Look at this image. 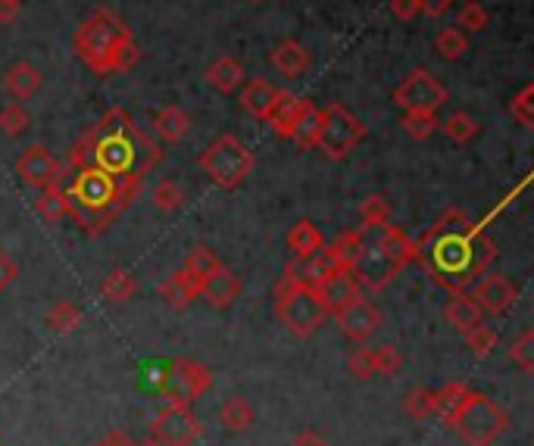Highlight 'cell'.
Returning a JSON list of instances; mask_svg holds the SVG:
<instances>
[{"instance_id":"obj_25","label":"cell","mask_w":534,"mask_h":446,"mask_svg":"<svg viewBox=\"0 0 534 446\" xmlns=\"http://www.w3.org/2000/svg\"><path fill=\"white\" fill-rule=\"evenodd\" d=\"M154 131L166 144H178L191 131V116L182 107H166L154 116Z\"/></svg>"},{"instance_id":"obj_34","label":"cell","mask_w":534,"mask_h":446,"mask_svg":"<svg viewBox=\"0 0 534 446\" xmlns=\"http://www.w3.org/2000/svg\"><path fill=\"white\" fill-rule=\"evenodd\" d=\"M441 128H444V135H447L453 144H469V141L478 135V122H475L469 113H463V110H453V113L441 122Z\"/></svg>"},{"instance_id":"obj_3","label":"cell","mask_w":534,"mask_h":446,"mask_svg":"<svg viewBox=\"0 0 534 446\" xmlns=\"http://www.w3.org/2000/svg\"><path fill=\"white\" fill-rule=\"evenodd\" d=\"M141 181L144 178H113L97 166L75 169L66 181V216L75 219L88 238H97L141 194Z\"/></svg>"},{"instance_id":"obj_8","label":"cell","mask_w":534,"mask_h":446,"mask_svg":"<svg viewBox=\"0 0 534 446\" xmlns=\"http://www.w3.org/2000/svg\"><path fill=\"white\" fill-rule=\"evenodd\" d=\"M363 138H366V125L356 119L347 107L332 103V107L322 110L316 147L328 156V160H347Z\"/></svg>"},{"instance_id":"obj_26","label":"cell","mask_w":534,"mask_h":446,"mask_svg":"<svg viewBox=\"0 0 534 446\" xmlns=\"http://www.w3.org/2000/svg\"><path fill=\"white\" fill-rule=\"evenodd\" d=\"M4 88L19 100L32 97L41 88V72L32 63H16L4 72Z\"/></svg>"},{"instance_id":"obj_37","label":"cell","mask_w":534,"mask_h":446,"mask_svg":"<svg viewBox=\"0 0 534 446\" xmlns=\"http://www.w3.org/2000/svg\"><path fill=\"white\" fill-rule=\"evenodd\" d=\"M435 50L444 60H460L469 50V38L460 29H441L438 38H435Z\"/></svg>"},{"instance_id":"obj_46","label":"cell","mask_w":534,"mask_h":446,"mask_svg":"<svg viewBox=\"0 0 534 446\" xmlns=\"http://www.w3.org/2000/svg\"><path fill=\"white\" fill-rule=\"evenodd\" d=\"M403 412L413 418V422H428L431 418V390L425 387H416L406 393V400H403Z\"/></svg>"},{"instance_id":"obj_21","label":"cell","mask_w":534,"mask_h":446,"mask_svg":"<svg viewBox=\"0 0 534 446\" xmlns=\"http://www.w3.org/2000/svg\"><path fill=\"white\" fill-rule=\"evenodd\" d=\"M444 319H447V325H450L453 331L466 334V331H472L475 325H481L485 312H481L478 303L463 291V294H453V300H450L447 309H444Z\"/></svg>"},{"instance_id":"obj_15","label":"cell","mask_w":534,"mask_h":446,"mask_svg":"<svg viewBox=\"0 0 534 446\" xmlns=\"http://www.w3.org/2000/svg\"><path fill=\"white\" fill-rule=\"evenodd\" d=\"M291 266H294V275L303 287H313V291H319V287L328 281V278H335L341 272L338 266V259L332 253V247H319L313 250L310 256H303V259H291Z\"/></svg>"},{"instance_id":"obj_23","label":"cell","mask_w":534,"mask_h":446,"mask_svg":"<svg viewBox=\"0 0 534 446\" xmlns=\"http://www.w3.org/2000/svg\"><path fill=\"white\" fill-rule=\"evenodd\" d=\"M319 297L325 300V306H328V312H335L338 306H344L347 300H353V297H360V284H356V278L350 275V272H338L335 278H328L322 287H319Z\"/></svg>"},{"instance_id":"obj_13","label":"cell","mask_w":534,"mask_h":446,"mask_svg":"<svg viewBox=\"0 0 534 446\" xmlns=\"http://www.w3.org/2000/svg\"><path fill=\"white\" fill-rule=\"evenodd\" d=\"M481 312H488V316H503V312H510L519 300V287L503 278V275H481L472 281V294H469Z\"/></svg>"},{"instance_id":"obj_4","label":"cell","mask_w":534,"mask_h":446,"mask_svg":"<svg viewBox=\"0 0 534 446\" xmlns=\"http://www.w3.org/2000/svg\"><path fill=\"white\" fill-rule=\"evenodd\" d=\"M513 418L497 400H491L488 393H469L466 406L456 415V422L450 425L466 446H491L497 443L506 431H510Z\"/></svg>"},{"instance_id":"obj_18","label":"cell","mask_w":534,"mask_h":446,"mask_svg":"<svg viewBox=\"0 0 534 446\" xmlns=\"http://www.w3.org/2000/svg\"><path fill=\"white\" fill-rule=\"evenodd\" d=\"M300 107H303V97L288 94V91H278L263 122L275 131L278 138H291V128H294V119H297Z\"/></svg>"},{"instance_id":"obj_22","label":"cell","mask_w":534,"mask_h":446,"mask_svg":"<svg viewBox=\"0 0 534 446\" xmlns=\"http://www.w3.org/2000/svg\"><path fill=\"white\" fill-rule=\"evenodd\" d=\"M319 122H322V110L316 107L313 100H303V107H300V113L294 119V128H291V141L300 150H313L316 138H319Z\"/></svg>"},{"instance_id":"obj_28","label":"cell","mask_w":534,"mask_h":446,"mask_svg":"<svg viewBox=\"0 0 534 446\" xmlns=\"http://www.w3.org/2000/svg\"><path fill=\"white\" fill-rule=\"evenodd\" d=\"M207 82L219 91V94H232L241 82H244V66L232 57H219L210 69H207Z\"/></svg>"},{"instance_id":"obj_5","label":"cell","mask_w":534,"mask_h":446,"mask_svg":"<svg viewBox=\"0 0 534 446\" xmlns=\"http://www.w3.org/2000/svg\"><path fill=\"white\" fill-rule=\"evenodd\" d=\"M129 25H122L119 16H113L110 10H94L79 29H75V54L82 57V63L97 72V75H107V57H110V50L122 41V38H129Z\"/></svg>"},{"instance_id":"obj_49","label":"cell","mask_w":534,"mask_h":446,"mask_svg":"<svg viewBox=\"0 0 534 446\" xmlns=\"http://www.w3.org/2000/svg\"><path fill=\"white\" fill-rule=\"evenodd\" d=\"M391 13L400 22H410V19L419 16V0H391Z\"/></svg>"},{"instance_id":"obj_40","label":"cell","mask_w":534,"mask_h":446,"mask_svg":"<svg viewBox=\"0 0 534 446\" xmlns=\"http://www.w3.org/2000/svg\"><path fill=\"white\" fill-rule=\"evenodd\" d=\"M510 362L516 365V369L522 375H531L534 372V331H522L519 340L510 347Z\"/></svg>"},{"instance_id":"obj_39","label":"cell","mask_w":534,"mask_h":446,"mask_svg":"<svg viewBox=\"0 0 534 446\" xmlns=\"http://www.w3.org/2000/svg\"><path fill=\"white\" fill-rule=\"evenodd\" d=\"M154 206L160 209V213H175V209L185 206V191L178 181H160V185L154 188Z\"/></svg>"},{"instance_id":"obj_33","label":"cell","mask_w":534,"mask_h":446,"mask_svg":"<svg viewBox=\"0 0 534 446\" xmlns=\"http://www.w3.org/2000/svg\"><path fill=\"white\" fill-rule=\"evenodd\" d=\"M47 325H50V331H57V334H72L75 328L82 325V312H79V306H75V303L60 300V303L50 306Z\"/></svg>"},{"instance_id":"obj_43","label":"cell","mask_w":534,"mask_h":446,"mask_svg":"<svg viewBox=\"0 0 534 446\" xmlns=\"http://www.w3.org/2000/svg\"><path fill=\"white\" fill-rule=\"evenodd\" d=\"M510 116L522 125V128H534V85H525L513 100H510Z\"/></svg>"},{"instance_id":"obj_42","label":"cell","mask_w":534,"mask_h":446,"mask_svg":"<svg viewBox=\"0 0 534 446\" xmlns=\"http://www.w3.org/2000/svg\"><path fill=\"white\" fill-rule=\"evenodd\" d=\"M466 337V347L478 356V359H485V356H491V350L497 347V331L494 328H488V325H475L472 331H466L463 334Z\"/></svg>"},{"instance_id":"obj_52","label":"cell","mask_w":534,"mask_h":446,"mask_svg":"<svg viewBox=\"0 0 534 446\" xmlns=\"http://www.w3.org/2000/svg\"><path fill=\"white\" fill-rule=\"evenodd\" d=\"M291 446H328V440H325L322 434H316V431H300V434L291 440Z\"/></svg>"},{"instance_id":"obj_54","label":"cell","mask_w":534,"mask_h":446,"mask_svg":"<svg viewBox=\"0 0 534 446\" xmlns=\"http://www.w3.org/2000/svg\"><path fill=\"white\" fill-rule=\"evenodd\" d=\"M97 446H135V443H132L129 437H125L122 431H110V434H107L104 440H100Z\"/></svg>"},{"instance_id":"obj_2","label":"cell","mask_w":534,"mask_h":446,"mask_svg":"<svg viewBox=\"0 0 534 446\" xmlns=\"http://www.w3.org/2000/svg\"><path fill=\"white\" fill-rule=\"evenodd\" d=\"M163 160V150L150 141L122 107H113L100 122L72 144L69 169L97 166L113 178H144Z\"/></svg>"},{"instance_id":"obj_44","label":"cell","mask_w":534,"mask_h":446,"mask_svg":"<svg viewBox=\"0 0 534 446\" xmlns=\"http://www.w3.org/2000/svg\"><path fill=\"white\" fill-rule=\"evenodd\" d=\"M29 125H32V119H29V113L19 107V103H10V107L0 110V131H4V135L19 138V135L29 131Z\"/></svg>"},{"instance_id":"obj_31","label":"cell","mask_w":534,"mask_h":446,"mask_svg":"<svg viewBox=\"0 0 534 446\" xmlns=\"http://www.w3.org/2000/svg\"><path fill=\"white\" fill-rule=\"evenodd\" d=\"M325 244V238H322V231L313 225V222H297L291 231H288V247L294 250V259H303V256H310L313 250H319Z\"/></svg>"},{"instance_id":"obj_48","label":"cell","mask_w":534,"mask_h":446,"mask_svg":"<svg viewBox=\"0 0 534 446\" xmlns=\"http://www.w3.org/2000/svg\"><path fill=\"white\" fill-rule=\"evenodd\" d=\"M347 369L356 378H375V362H372V347H356L347 359Z\"/></svg>"},{"instance_id":"obj_19","label":"cell","mask_w":534,"mask_h":446,"mask_svg":"<svg viewBox=\"0 0 534 446\" xmlns=\"http://www.w3.org/2000/svg\"><path fill=\"white\" fill-rule=\"evenodd\" d=\"M157 291L172 309H188L200 297V284L188 275V269H178L157 287Z\"/></svg>"},{"instance_id":"obj_51","label":"cell","mask_w":534,"mask_h":446,"mask_svg":"<svg viewBox=\"0 0 534 446\" xmlns=\"http://www.w3.org/2000/svg\"><path fill=\"white\" fill-rule=\"evenodd\" d=\"M453 7V0H419V13L428 16H444Z\"/></svg>"},{"instance_id":"obj_36","label":"cell","mask_w":534,"mask_h":446,"mask_svg":"<svg viewBox=\"0 0 534 446\" xmlns=\"http://www.w3.org/2000/svg\"><path fill=\"white\" fill-rule=\"evenodd\" d=\"M400 125L413 141H425V138L435 135V128L441 122H438V113H403Z\"/></svg>"},{"instance_id":"obj_14","label":"cell","mask_w":534,"mask_h":446,"mask_svg":"<svg viewBox=\"0 0 534 446\" xmlns=\"http://www.w3.org/2000/svg\"><path fill=\"white\" fill-rule=\"evenodd\" d=\"M335 319H338L341 331L350 340H356V344H366V340L381 328V312L369 300H363V297H353L344 306H338L335 309Z\"/></svg>"},{"instance_id":"obj_24","label":"cell","mask_w":534,"mask_h":446,"mask_svg":"<svg viewBox=\"0 0 534 446\" xmlns=\"http://www.w3.org/2000/svg\"><path fill=\"white\" fill-rule=\"evenodd\" d=\"M35 209H38V216L44 222L66 219V175L57 178V181H50L47 188H41V197L35 200Z\"/></svg>"},{"instance_id":"obj_20","label":"cell","mask_w":534,"mask_h":446,"mask_svg":"<svg viewBox=\"0 0 534 446\" xmlns=\"http://www.w3.org/2000/svg\"><path fill=\"white\" fill-rule=\"evenodd\" d=\"M272 66L282 72L285 78H300L303 72H307V66H310V50L303 47L300 41H282V44H275V50H272Z\"/></svg>"},{"instance_id":"obj_38","label":"cell","mask_w":534,"mask_h":446,"mask_svg":"<svg viewBox=\"0 0 534 446\" xmlns=\"http://www.w3.org/2000/svg\"><path fill=\"white\" fill-rule=\"evenodd\" d=\"M222 266L219 262V256L213 253V250H207V247H197L191 256H188V262H185V269H188V275L200 284L207 275H213L216 269Z\"/></svg>"},{"instance_id":"obj_53","label":"cell","mask_w":534,"mask_h":446,"mask_svg":"<svg viewBox=\"0 0 534 446\" xmlns=\"http://www.w3.org/2000/svg\"><path fill=\"white\" fill-rule=\"evenodd\" d=\"M19 16V0H0V22L10 25Z\"/></svg>"},{"instance_id":"obj_11","label":"cell","mask_w":534,"mask_h":446,"mask_svg":"<svg viewBox=\"0 0 534 446\" xmlns=\"http://www.w3.org/2000/svg\"><path fill=\"white\" fill-rule=\"evenodd\" d=\"M200 431L203 425L191 412V406H166L150 425V437H157L163 446H191Z\"/></svg>"},{"instance_id":"obj_56","label":"cell","mask_w":534,"mask_h":446,"mask_svg":"<svg viewBox=\"0 0 534 446\" xmlns=\"http://www.w3.org/2000/svg\"><path fill=\"white\" fill-rule=\"evenodd\" d=\"M250 4H263V0H250Z\"/></svg>"},{"instance_id":"obj_29","label":"cell","mask_w":534,"mask_h":446,"mask_svg":"<svg viewBox=\"0 0 534 446\" xmlns=\"http://www.w3.org/2000/svg\"><path fill=\"white\" fill-rule=\"evenodd\" d=\"M363 250H366V234H363V228H360V231H341L338 238H335V244H332V253H335L338 266H341L344 272H353V266L360 262Z\"/></svg>"},{"instance_id":"obj_27","label":"cell","mask_w":534,"mask_h":446,"mask_svg":"<svg viewBox=\"0 0 534 446\" xmlns=\"http://www.w3.org/2000/svg\"><path fill=\"white\" fill-rule=\"evenodd\" d=\"M275 94H278V91H275L269 82H263V78H250V82L244 85V91H241V107H244L250 116L266 119Z\"/></svg>"},{"instance_id":"obj_6","label":"cell","mask_w":534,"mask_h":446,"mask_svg":"<svg viewBox=\"0 0 534 446\" xmlns=\"http://www.w3.org/2000/svg\"><path fill=\"white\" fill-rule=\"evenodd\" d=\"M197 163L216 188L235 191L253 172V153L235 135H219L207 150H200Z\"/></svg>"},{"instance_id":"obj_10","label":"cell","mask_w":534,"mask_h":446,"mask_svg":"<svg viewBox=\"0 0 534 446\" xmlns=\"http://www.w3.org/2000/svg\"><path fill=\"white\" fill-rule=\"evenodd\" d=\"M394 103L403 113H438L447 103V88L428 69H413L394 88Z\"/></svg>"},{"instance_id":"obj_7","label":"cell","mask_w":534,"mask_h":446,"mask_svg":"<svg viewBox=\"0 0 534 446\" xmlns=\"http://www.w3.org/2000/svg\"><path fill=\"white\" fill-rule=\"evenodd\" d=\"M275 316L294 337H310L332 312H328L319 291L297 284L285 297H275Z\"/></svg>"},{"instance_id":"obj_32","label":"cell","mask_w":534,"mask_h":446,"mask_svg":"<svg viewBox=\"0 0 534 446\" xmlns=\"http://www.w3.org/2000/svg\"><path fill=\"white\" fill-rule=\"evenodd\" d=\"M138 291V281L129 269H113L104 284H100V294H104V300L110 303H125V300H132Z\"/></svg>"},{"instance_id":"obj_45","label":"cell","mask_w":534,"mask_h":446,"mask_svg":"<svg viewBox=\"0 0 534 446\" xmlns=\"http://www.w3.org/2000/svg\"><path fill=\"white\" fill-rule=\"evenodd\" d=\"M372 362H375V375H385V378H394L403 365V356L397 347L391 344H381V347H372Z\"/></svg>"},{"instance_id":"obj_55","label":"cell","mask_w":534,"mask_h":446,"mask_svg":"<svg viewBox=\"0 0 534 446\" xmlns=\"http://www.w3.org/2000/svg\"><path fill=\"white\" fill-rule=\"evenodd\" d=\"M135 446H163V443H160L157 437H144V440H141V443H135Z\"/></svg>"},{"instance_id":"obj_50","label":"cell","mask_w":534,"mask_h":446,"mask_svg":"<svg viewBox=\"0 0 534 446\" xmlns=\"http://www.w3.org/2000/svg\"><path fill=\"white\" fill-rule=\"evenodd\" d=\"M16 275H19L16 262L7 253H0V291H7V287L16 281Z\"/></svg>"},{"instance_id":"obj_16","label":"cell","mask_w":534,"mask_h":446,"mask_svg":"<svg viewBox=\"0 0 534 446\" xmlns=\"http://www.w3.org/2000/svg\"><path fill=\"white\" fill-rule=\"evenodd\" d=\"M200 297L207 300L213 309H228L241 297V278L232 269L219 266L213 275H207L200 281Z\"/></svg>"},{"instance_id":"obj_1","label":"cell","mask_w":534,"mask_h":446,"mask_svg":"<svg viewBox=\"0 0 534 446\" xmlns=\"http://www.w3.org/2000/svg\"><path fill=\"white\" fill-rule=\"evenodd\" d=\"M497 259V247L485 234V228L475 225L460 209L447 213L428 228L416 241V259L425 275L441 284L450 294H463L472 287L475 278L488 272Z\"/></svg>"},{"instance_id":"obj_17","label":"cell","mask_w":534,"mask_h":446,"mask_svg":"<svg viewBox=\"0 0 534 446\" xmlns=\"http://www.w3.org/2000/svg\"><path fill=\"white\" fill-rule=\"evenodd\" d=\"M469 393H472V390H469L466 384H460V381L444 384L438 393H431V415L441 418V422L450 428V425L456 422V415H460V409L466 406Z\"/></svg>"},{"instance_id":"obj_35","label":"cell","mask_w":534,"mask_h":446,"mask_svg":"<svg viewBox=\"0 0 534 446\" xmlns=\"http://www.w3.org/2000/svg\"><path fill=\"white\" fill-rule=\"evenodd\" d=\"M138 57H141V50H138V44H135V38L129 35V38H122L113 50H110V57H107V75L110 72H129L135 63H138Z\"/></svg>"},{"instance_id":"obj_47","label":"cell","mask_w":534,"mask_h":446,"mask_svg":"<svg viewBox=\"0 0 534 446\" xmlns=\"http://www.w3.org/2000/svg\"><path fill=\"white\" fill-rule=\"evenodd\" d=\"M488 22H491L488 10L481 4H475V0H469V4L460 10V32H481Z\"/></svg>"},{"instance_id":"obj_30","label":"cell","mask_w":534,"mask_h":446,"mask_svg":"<svg viewBox=\"0 0 534 446\" xmlns=\"http://www.w3.org/2000/svg\"><path fill=\"white\" fill-rule=\"evenodd\" d=\"M219 422L225 425V431L232 434H244L250 425H253V406L244 400V397H232L225 400L222 409H219Z\"/></svg>"},{"instance_id":"obj_12","label":"cell","mask_w":534,"mask_h":446,"mask_svg":"<svg viewBox=\"0 0 534 446\" xmlns=\"http://www.w3.org/2000/svg\"><path fill=\"white\" fill-rule=\"evenodd\" d=\"M16 175L22 178V185H29V188H35V191H41V188L50 185V181H57V178L69 175V166H60L54 156H50V150H47L44 144H32V147L16 160Z\"/></svg>"},{"instance_id":"obj_41","label":"cell","mask_w":534,"mask_h":446,"mask_svg":"<svg viewBox=\"0 0 534 446\" xmlns=\"http://www.w3.org/2000/svg\"><path fill=\"white\" fill-rule=\"evenodd\" d=\"M360 219H363V228L388 225V219H391V203H388L385 197H378V194L366 197V200L360 203Z\"/></svg>"},{"instance_id":"obj_9","label":"cell","mask_w":534,"mask_h":446,"mask_svg":"<svg viewBox=\"0 0 534 446\" xmlns=\"http://www.w3.org/2000/svg\"><path fill=\"white\" fill-rule=\"evenodd\" d=\"M213 384V372L197 359H175L160 378V393L169 406H191Z\"/></svg>"}]
</instances>
